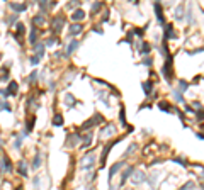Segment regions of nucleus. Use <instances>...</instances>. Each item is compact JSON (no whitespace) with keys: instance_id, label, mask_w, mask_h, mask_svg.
<instances>
[{"instance_id":"nucleus-1","label":"nucleus","mask_w":204,"mask_h":190,"mask_svg":"<svg viewBox=\"0 0 204 190\" xmlns=\"http://www.w3.org/2000/svg\"><path fill=\"white\" fill-rule=\"evenodd\" d=\"M94 165H95V154H94V153L83 154V158L80 160V168H82V170H92Z\"/></svg>"},{"instance_id":"nucleus-2","label":"nucleus","mask_w":204,"mask_h":190,"mask_svg":"<svg viewBox=\"0 0 204 190\" xmlns=\"http://www.w3.org/2000/svg\"><path fill=\"white\" fill-rule=\"evenodd\" d=\"M63 25H65V15H61V14L60 15H54L53 21H51V31H53V34H58Z\"/></svg>"},{"instance_id":"nucleus-3","label":"nucleus","mask_w":204,"mask_h":190,"mask_svg":"<svg viewBox=\"0 0 204 190\" xmlns=\"http://www.w3.org/2000/svg\"><path fill=\"white\" fill-rule=\"evenodd\" d=\"M121 139H123V138H117V139H112V141H109V143H105V146H104V150H102V154H101V165L102 166L105 165V160H107V156H109L111 148L114 146L116 143H119Z\"/></svg>"},{"instance_id":"nucleus-4","label":"nucleus","mask_w":204,"mask_h":190,"mask_svg":"<svg viewBox=\"0 0 204 190\" xmlns=\"http://www.w3.org/2000/svg\"><path fill=\"white\" fill-rule=\"evenodd\" d=\"M102 122H104V117H102L101 114H95L92 119H89V121H85V122H83L82 129L85 131V129H89V127H92V126H97V124H102Z\"/></svg>"},{"instance_id":"nucleus-5","label":"nucleus","mask_w":204,"mask_h":190,"mask_svg":"<svg viewBox=\"0 0 204 190\" xmlns=\"http://www.w3.org/2000/svg\"><path fill=\"white\" fill-rule=\"evenodd\" d=\"M170 66H172V56H168V58H167L165 64H163V68H162L163 78H165L167 82H170V80H172V70H170Z\"/></svg>"},{"instance_id":"nucleus-6","label":"nucleus","mask_w":204,"mask_h":190,"mask_svg":"<svg viewBox=\"0 0 204 190\" xmlns=\"http://www.w3.org/2000/svg\"><path fill=\"white\" fill-rule=\"evenodd\" d=\"M131 182H133L134 185H140L143 182H146V175H145L141 170H134V173L131 175Z\"/></svg>"},{"instance_id":"nucleus-7","label":"nucleus","mask_w":204,"mask_h":190,"mask_svg":"<svg viewBox=\"0 0 204 190\" xmlns=\"http://www.w3.org/2000/svg\"><path fill=\"white\" fill-rule=\"evenodd\" d=\"M153 9H155V14H156V21L162 25H165V17H163V10H162V3L160 2H155L153 3Z\"/></svg>"},{"instance_id":"nucleus-8","label":"nucleus","mask_w":204,"mask_h":190,"mask_svg":"<svg viewBox=\"0 0 204 190\" xmlns=\"http://www.w3.org/2000/svg\"><path fill=\"white\" fill-rule=\"evenodd\" d=\"M116 134V126L114 124H105L101 129V138H107V136H112Z\"/></svg>"},{"instance_id":"nucleus-9","label":"nucleus","mask_w":204,"mask_h":190,"mask_svg":"<svg viewBox=\"0 0 204 190\" xmlns=\"http://www.w3.org/2000/svg\"><path fill=\"white\" fill-rule=\"evenodd\" d=\"M0 170H2V173H5V171H12V163H10V158H9L7 154H3V156H2V166H0Z\"/></svg>"},{"instance_id":"nucleus-10","label":"nucleus","mask_w":204,"mask_h":190,"mask_svg":"<svg viewBox=\"0 0 204 190\" xmlns=\"http://www.w3.org/2000/svg\"><path fill=\"white\" fill-rule=\"evenodd\" d=\"M9 7L12 9L15 14H21L24 12V10H27V3H17V2H9Z\"/></svg>"},{"instance_id":"nucleus-11","label":"nucleus","mask_w":204,"mask_h":190,"mask_svg":"<svg viewBox=\"0 0 204 190\" xmlns=\"http://www.w3.org/2000/svg\"><path fill=\"white\" fill-rule=\"evenodd\" d=\"M133 173H134V168H133L131 165L126 166V168H124V171H123V175H121V185H124V183L128 182V178L131 177Z\"/></svg>"},{"instance_id":"nucleus-12","label":"nucleus","mask_w":204,"mask_h":190,"mask_svg":"<svg viewBox=\"0 0 204 190\" xmlns=\"http://www.w3.org/2000/svg\"><path fill=\"white\" fill-rule=\"evenodd\" d=\"M43 163V156H41V151H36L34 153V158H32V163H31V168L32 170H38L39 166Z\"/></svg>"},{"instance_id":"nucleus-13","label":"nucleus","mask_w":204,"mask_h":190,"mask_svg":"<svg viewBox=\"0 0 204 190\" xmlns=\"http://www.w3.org/2000/svg\"><path fill=\"white\" fill-rule=\"evenodd\" d=\"M123 166H124V161H119V163H114V165L111 166V170H109V182H111V180L114 178V175L117 173V171H119V170H121V168H123Z\"/></svg>"},{"instance_id":"nucleus-14","label":"nucleus","mask_w":204,"mask_h":190,"mask_svg":"<svg viewBox=\"0 0 204 190\" xmlns=\"http://www.w3.org/2000/svg\"><path fill=\"white\" fill-rule=\"evenodd\" d=\"M83 31V27H82V24H78V22H73V24L70 25V36H78L80 32Z\"/></svg>"},{"instance_id":"nucleus-15","label":"nucleus","mask_w":204,"mask_h":190,"mask_svg":"<svg viewBox=\"0 0 204 190\" xmlns=\"http://www.w3.org/2000/svg\"><path fill=\"white\" fill-rule=\"evenodd\" d=\"M78 46H80V41H78V39H73V41H70V44H68V48H66V56L73 54V51H75Z\"/></svg>"},{"instance_id":"nucleus-16","label":"nucleus","mask_w":204,"mask_h":190,"mask_svg":"<svg viewBox=\"0 0 204 190\" xmlns=\"http://www.w3.org/2000/svg\"><path fill=\"white\" fill-rule=\"evenodd\" d=\"M163 38H165V41H168V39L172 38H177V34H175V32H174V27H172V24H165V36H163Z\"/></svg>"},{"instance_id":"nucleus-17","label":"nucleus","mask_w":204,"mask_h":190,"mask_svg":"<svg viewBox=\"0 0 204 190\" xmlns=\"http://www.w3.org/2000/svg\"><path fill=\"white\" fill-rule=\"evenodd\" d=\"M24 32H26V25L22 24V22H17V24H15V39L21 41V36H22Z\"/></svg>"},{"instance_id":"nucleus-18","label":"nucleus","mask_w":204,"mask_h":190,"mask_svg":"<svg viewBox=\"0 0 204 190\" xmlns=\"http://www.w3.org/2000/svg\"><path fill=\"white\" fill-rule=\"evenodd\" d=\"M17 88H19L17 82H9V85H7V92H9V95H10V97H15V95H17Z\"/></svg>"},{"instance_id":"nucleus-19","label":"nucleus","mask_w":204,"mask_h":190,"mask_svg":"<svg viewBox=\"0 0 204 190\" xmlns=\"http://www.w3.org/2000/svg\"><path fill=\"white\" fill-rule=\"evenodd\" d=\"M83 17H85V12H83L82 9H76V10H73V14H72V19H73V22H80Z\"/></svg>"},{"instance_id":"nucleus-20","label":"nucleus","mask_w":204,"mask_h":190,"mask_svg":"<svg viewBox=\"0 0 204 190\" xmlns=\"http://www.w3.org/2000/svg\"><path fill=\"white\" fill-rule=\"evenodd\" d=\"M44 49H46V46H44V43H38L36 46H34V51H36V56H38L39 60L44 56Z\"/></svg>"},{"instance_id":"nucleus-21","label":"nucleus","mask_w":204,"mask_h":190,"mask_svg":"<svg viewBox=\"0 0 204 190\" xmlns=\"http://www.w3.org/2000/svg\"><path fill=\"white\" fill-rule=\"evenodd\" d=\"M38 29H36V25H32V29H31V34H29V43L32 44V46H36L38 43Z\"/></svg>"},{"instance_id":"nucleus-22","label":"nucleus","mask_w":204,"mask_h":190,"mask_svg":"<svg viewBox=\"0 0 204 190\" xmlns=\"http://www.w3.org/2000/svg\"><path fill=\"white\" fill-rule=\"evenodd\" d=\"M53 126H54V127H61V126H63V115L60 114V112L53 115Z\"/></svg>"},{"instance_id":"nucleus-23","label":"nucleus","mask_w":204,"mask_h":190,"mask_svg":"<svg viewBox=\"0 0 204 190\" xmlns=\"http://www.w3.org/2000/svg\"><path fill=\"white\" fill-rule=\"evenodd\" d=\"M80 141H82V138L78 134H70L68 136V146H76Z\"/></svg>"},{"instance_id":"nucleus-24","label":"nucleus","mask_w":204,"mask_h":190,"mask_svg":"<svg viewBox=\"0 0 204 190\" xmlns=\"http://www.w3.org/2000/svg\"><path fill=\"white\" fill-rule=\"evenodd\" d=\"M141 87H143V92H145L146 95H150V93H152V90H153V83L150 82V80L143 82V83H141Z\"/></svg>"},{"instance_id":"nucleus-25","label":"nucleus","mask_w":204,"mask_h":190,"mask_svg":"<svg viewBox=\"0 0 204 190\" xmlns=\"http://www.w3.org/2000/svg\"><path fill=\"white\" fill-rule=\"evenodd\" d=\"M184 10H185L184 3H180L177 9H175V19H177V21H182V19H184Z\"/></svg>"},{"instance_id":"nucleus-26","label":"nucleus","mask_w":204,"mask_h":190,"mask_svg":"<svg viewBox=\"0 0 204 190\" xmlns=\"http://www.w3.org/2000/svg\"><path fill=\"white\" fill-rule=\"evenodd\" d=\"M17 171H19V175H21V177H27V166H26L24 161H19Z\"/></svg>"},{"instance_id":"nucleus-27","label":"nucleus","mask_w":204,"mask_h":190,"mask_svg":"<svg viewBox=\"0 0 204 190\" xmlns=\"http://www.w3.org/2000/svg\"><path fill=\"white\" fill-rule=\"evenodd\" d=\"M38 5H39V9H41V14H44V12H48V9H50V7H53V2L48 3V2L41 0V2H38Z\"/></svg>"},{"instance_id":"nucleus-28","label":"nucleus","mask_w":204,"mask_h":190,"mask_svg":"<svg viewBox=\"0 0 204 190\" xmlns=\"http://www.w3.org/2000/svg\"><path fill=\"white\" fill-rule=\"evenodd\" d=\"M3 110L12 112V105H10L7 100H0V112H3Z\"/></svg>"},{"instance_id":"nucleus-29","label":"nucleus","mask_w":204,"mask_h":190,"mask_svg":"<svg viewBox=\"0 0 204 190\" xmlns=\"http://www.w3.org/2000/svg\"><path fill=\"white\" fill-rule=\"evenodd\" d=\"M17 19H19V14H12L10 17H5V24H7V25L17 24Z\"/></svg>"},{"instance_id":"nucleus-30","label":"nucleus","mask_w":204,"mask_h":190,"mask_svg":"<svg viewBox=\"0 0 204 190\" xmlns=\"http://www.w3.org/2000/svg\"><path fill=\"white\" fill-rule=\"evenodd\" d=\"M39 24H44V15L43 14H38L32 17V25H39Z\"/></svg>"},{"instance_id":"nucleus-31","label":"nucleus","mask_w":204,"mask_h":190,"mask_svg":"<svg viewBox=\"0 0 204 190\" xmlns=\"http://www.w3.org/2000/svg\"><path fill=\"white\" fill-rule=\"evenodd\" d=\"M34 124H36V117H31V119L27 121V126H26L24 134H27V132H31V131H32V127H34Z\"/></svg>"},{"instance_id":"nucleus-32","label":"nucleus","mask_w":204,"mask_h":190,"mask_svg":"<svg viewBox=\"0 0 204 190\" xmlns=\"http://www.w3.org/2000/svg\"><path fill=\"white\" fill-rule=\"evenodd\" d=\"M92 138H94V136H92V132H89V134H85V136L82 138V141H83V144H82V146H83V148H87V146H90V144H92Z\"/></svg>"},{"instance_id":"nucleus-33","label":"nucleus","mask_w":204,"mask_h":190,"mask_svg":"<svg viewBox=\"0 0 204 190\" xmlns=\"http://www.w3.org/2000/svg\"><path fill=\"white\" fill-rule=\"evenodd\" d=\"M65 104H66L68 107H73V105L76 104L75 97H73V95H70V93H68V95H65Z\"/></svg>"},{"instance_id":"nucleus-34","label":"nucleus","mask_w":204,"mask_h":190,"mask_svg":"<svg viewBox=\"0 0 204 190\" xmlns=\"http://www.w3.org/2000/svg\"><path fill=\"white\" fill-rule=\"evenodd\" d=\"M150 49H152V46H150L148 43H143V44L140 46V53H141V54H145V56H148Z\"/></svg>"},{"instance_id":"nucleus-35","label":"nucleus","mask_w":204,"mask_h":190,"mask_svg":"<svg viewBox=\"0 0 204 190\" xmlns=\"http://www.w3.org/2000/svg\"><path fill=\"white\" fill-rule=\"evenodd\" d=\"M22 141H24V134H21V136H15V141H14V148H15V150H19V148L22 146Z\"/></svg>"},{"instance_id":"nucleus-36","label":"nucleus","mask_w":204,"mask_h":190,"mask_svg":"<svg viewBox=\"0 0 204 190\" xmlns=\"http://www.w3.org/2000/svg\"><path fill=\"white\" fill-rule=\"evenodd\" d=\"M187 88H189V82L180 80V82H178V92H185Z\"/></svg>"},{"instance_id":"nucleus-37","label":"nucleus","mask_w":204,"mask_h":190,"mask_svg":"<svg viewBox=\"0 0 204 190\" xmlns=\"http://www.w3.org/2000/svg\"><path fill=\"white\" fill-rule=\"evenodd\" d=\"M102 7H104V3H102V2H95V3L92 5V14H97Z\"/></svg>"},{"instance_id":"nucleus-38","label":"nucleus","mask_w":204,"mask_h":190,"mask_svg":"<svg viewBox=\"0 0 204 190\" xmlns=\"http://www.w3.org/2000/svg\"><path fill=\"white\" fill-rule=\"evenodd\" d=\"M36 78H38V70H32V73L29 75L27 82H29V83H34V82H36Z\"/></svg>"},{"instance_id":"nucleus-39","label":"nucleus","mask_w":204,"mask_h":190,"mask_svg":"<svg viewBox=\"0 0 204 190\" xmlns=\"http://www.w3.org/2000/svg\"><path fill=\"white\" fill-rule=\"evenodd\" d=\"M158 107H160L163 112H170V105H168L167 102H158Z\"/></svg>"},{"instance_id":"nucleus-40","label":"nucleus","mask_w":204,"mask_h":190,"mask_svg":"<svg viewBox=\"0 0 204 190\" xmlns=\"http://www.w3.org/2000/svg\"><path fill=\"white\" fill-rule=\"evenodd\" d=\"M174 97H175V100H177V102H184L182 92H178V90H174Z\"/></svg>"},{"instance_id":"nucleus-41","label":"nucleus","mask_w":204,"mask_h":190,"mask_svg":"<svg viewBox=\"0 0 204 190\" xmlns=\"http://www.w3.org/2000/svg\"><path fill=\"white\" fill-rule=\"evenodd\" d=\"M54 44H56V38H50V39H46V43H44V46H46V48L54 46Z\"/></svg>"},{"instance_id":"nucleus-42","label":"nucleus","mask_w":204,"mask_h":190,"mask_svg":"<svg viewBox=\"0 0 204 190\" xmlns=\"http://www.w3.org/2000/svg\"><path fill=\"white\" fill-rule=\"evenodd\" d=\"M29 61H31V64H32V66H36V64L39 63V58L36 56V54H32V56L29 58Z\"/></svg>"},{"instance_id":"nucleus-43","label":"nucleus","mask_w":204,"mask_h":190,"mask_svg":"<svg viewBox=\"0 0 204 190\" xmlns=\"http://www.w3.org/2000/svg\"><path fill=\"white\" fill-rule=\"evenodd\" d=\"M192 189H194V182H187V183H185L180 190H192Z\"/></svg>"},{"instance_id":"nucleus-44","label":"nucleus","mask_w":204,"mask_h":190,"mask_svg":"<svg viewBox=\"0 0 204 190\" xmlns=\"http://www.w3.org/2000/svg\"><path fill=\"white\" fill-rule=\"evenodd\" d=\"M119 119H121V124L126 126V119H124V109H121V114H119Z\"/></svg>"},{"instance_id":"nucleus-45","label":"nucleus","mask_w":204,"mask_h":190,"mask_svg":"<svg viewBox=\"0 0 204 190\" xmlns=\"http://www.w3.org/2000/svg\"><path fill=\"white\" fill-rule=\"evenodd\" d=\"M133 150H136V144H131V146H129V148L126 150V153H124V156H128V154H131V153H133Z\"/></svg>"},{"instance_id":"nucleus-46","label":"nucleus","mask_w":204,"mask_h":190,"mask_svg":"<svg viewBox=\"0 0 204 190\" xmlns=\"http://www.w3.org/2000/svg\"><path fill=\"white\" fill-rule=\"evenodd\" d=\"M0 95H2L3 99H7V97H10V95H9V92H7V88H0Z\"/></svg>"},{"instance_id":"nucleus-47","label":"nucleus","mask_w":204,"mask_h":190,"mask_svg":"<svg viewBox=\"0 0 204 190\" xmlns=\"http://www.w3.org/2000/svg\"><path fill=\"white\" fill-rule=\"evenodd\" d=\"M134 34L136 36H143L145 34V29H134Z\"/></svg>"},{"instance_id":"nucleus-48","label":"nucleus","mask_w":204,"mask_h":190,"mask_svg":"<svg viewBox=\"0 0 204 190\" xmlns=\"http://www.w3.org/2000/svg\"><path fill=\"white\" fill-rule=\"evenodd\" d=\"M143 64H152V58H148V56H146V58L143 60Z\"/></svg>"},{"instance_id":"nucleus-49","label":"nucleus","mask_w":204,"mask_h":190,"mask_svg":"<svg viewBox=\"0 0 204 190\" xmlns=\"http://www.w3.org/2000/svg\"><path fill=\"white\" fill-rule=\"evenodd\" d=\"M175 161H177V163H180L182 166H185V160H182V158H175Z\"/></svg>"},{"instance_id":"nucleus-50","label":"nucleus","mask_w":204,"mask_h":190,"mask_svg":"<svg viewBox=\"0 0 204 190\" xmlns=\"http://www.w3.org/2000/svg\"><path fill=\"white\" fill-rule=\"evenodd\" d=\"M54 56H56V58H63V56H65V53H63V51H58V53H56Z\"/></svg>"},{"instance_id":"nucleus-51","label":"nucleus","mask_w":204,"mask_h":190,"mask_svg":"<svg viewBox=\"0 0 204 190\" xmlns=\"http://www.w3.org/2000/svg\"><path fill=\"white\" fill-rule=\"evenodd\" d=\"M187 21H189V22H192V12H191V9H189V12H187Z\"/></svg>"},{"instance_id":"nucleus-52","label":"nucleus","mask_w":204,"mask_h":190,"mask_svg":"<svg viewBox=\"0 0 204 190\" xmlns=\"http://www.w3.org/2000/svg\"><path fill=\"white\" fill-rule=\"evenodd\" d=\"M102 21H104V22H107V21H109V14H107V12L104 14V17H102Z\"/></svg>"},{"instance_id":"nucleus-53","label":"nucleus","mask_w":204,"mask_h":190,"mask_svg":"<svg viewBox=\"0 0 204 190\" xmlns=\"http://www.w3.org/2000/svg\"><path fill=\"white\" fill-rule=\"evenodd\" d=\"M34 185H36V187H39V177H34Z\"/></svg>"},{"instance_id":"nucleus-54","label":"nucleus","mask_w":204,"mask_h":190,"mask_svg":"<svg viewBox=\"0 0 204 190\" xmlns=\"http://www.w3.org/2000/svg\"><path fill=\"white\" fill-rule=\"evenodd\" d=\"M192 105H194V107H196V109H201V104H199V102H194V104H192Z\"/></svg>"},{"instance_id":"nucleus-55","label":"nucleus","mask_w":204,"mask_h":190,"mask_svg":"<svg viewBox=\"0 0 204 190\" xmlns=\"http://www.w3.org/2000/svg\"><path fill=\"white\" fill-rule=\"evenodd\" d=\"M94 31H95L97 34H102V29H99V27H94Z\"/></svg>"},{"instance_id":"nucleus-56","label":"nucleus","mask_w":204,"mask_h":190,"mask_svg":"<svg viewBox=\"0 0 204 190\" xmlns=\"http://www.w3.org/2000/svg\"><path fill=\"white\" fill-rule=\"evenodd\" d=\"M109 190H117V189H114V187H109Z\"/></svg>"},{"instance_id":"nucleus-57","label":"nucleus","mask_w":204,"mask_h":190,"mask_svg":"<svg viewBox=\"0 0 204 190\" xmlns=\"http://www.w3.org/2000/svg\"><path fill=\"white\" fill-rule=\"evenodd\" d=\"M87 190H94V189H90V187H89V189H87Z\"/></svg>"}]
</instances>
